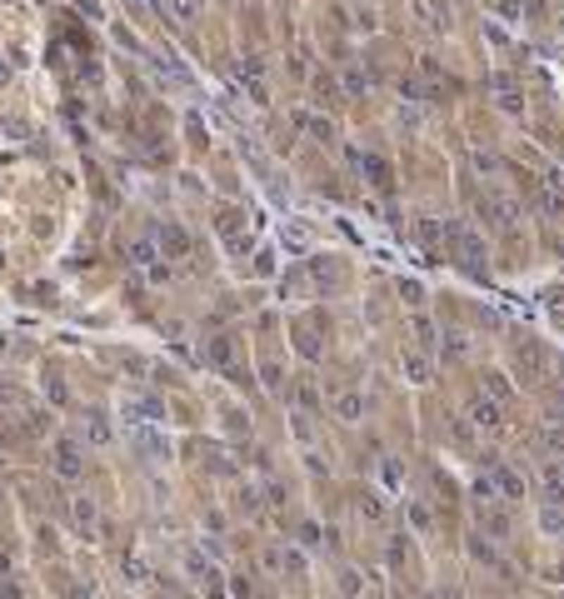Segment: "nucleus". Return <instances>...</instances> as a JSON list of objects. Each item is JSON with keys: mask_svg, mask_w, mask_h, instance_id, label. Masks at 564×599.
Listing matches in <instances>:
<instances>
[{"mask_svg": "<svg viewBox=\"0 0 564 599\" xmlns=\"http://www.w3.org/2000/svg\"><path fill=\"white\" fill-rule=\"evenodd\" d=\"M534 445H539L544 455H554V460H564V424H544V429L534 434Z\"/></svg>", "mask_w": 564, "mask_h": 599, "instance_id": "nucleus-15", "label": "nucleus"}, {"mask_svg": "<svg viewBox=\"0 0 564 599\" xmlns=\"http://www.w3.org/2000/svg\"><path fill=\"white\" fill-rule=\"evenodd\" d=\"M185 565H190V574H195L200 584H210V589H220V569H215L210 560H200V555H190Z\"/></svg>", "mask_w": 564, "mask_h": 599, "instance_id": "nucleus-20", "label": "nucleus"}, {"mask_svg": "<svg viewBox=\"0 0 564 599\" xmlns=\"http://www.w3.org/2000/svg\"><path fill=\"white\" fill-rule=\"evenodd\" d=\"M130 450H135L140 460H150V465L170 460V445H165V434H155L150 424H135V429H130Z\"/></svg>", "mask_w": 564, "mask_h": 599, "instance_id": "nucleus-3", "label": "nucleus"}, {"mask_svg": "<svg viewBox=\"0 0 564 599\" xmlns=\"http://www.w3.org/2000/svg\"><path fill=\"white\" fill-rule=\"evenodd\" d=\"M484 390H489V400H499V405H504V400L515 395V390H510V379H504V374H484Z\"/></svg>", "mask_w": 564, "mask_h": 599, "instance_id": "nucleus-23", "label": "nucleus"}, {"mask_svg": "<svg viewBox=\"0 0 564 599\" xmlns=\"http://www.w3.org/2000/svg\"><path fill=\"white\" fill-rule=\"evenodd\" d=\"M470 160H475V170H499V160H494V155H489V150H475V155H470Z\"/></svg>", "mask_w": 564, "mask_h": 599, "instance_id": "nucleus-31", "label": "nucleus"}, {"mask_svg": "<svg viewBox=\"0 0 564 599\" xmlns=\"http://www.w3.org/2000/svg\"><path fill=\"white\" fill-rule=\"evenodd\" d=\"M120 415H125L130 424H155V420H165V405H160L155 395H130V400L120 405Z\"/></svg>", "mask_w": 564, "mask_h": 599, "instance_id": "nucleus-5", "label": "nucleus"}, {"mask_svg": "<svg viewBox=\"0 0 564 599\" xmlns=\"http://www.w3.org/2000/svg\"><path fill=\"white\" fill-rule=\"evenodd\" d=\"M345 90H350V95H365V90H370V75L350 70V75H345Z\"/></svg>", "mask_w": 564, "mask_h": 599, "instance_id": "nucleus-27", "label": "nucleus"}, {"mask_svg": "<svg viewBox=\"0 0 564 599\" xmlns=\"http://www.w3.org/2000/svg\"><path fill=\"white\" fill-rule=\"evenodd\" d=\"M539 205H544L549 220H564V175H559V170H549V175L539 180Z\"/></svg>", "mask_w": 564, "mask_h": 599, "instance_id": "nucleus-6", "label": "nucleus"}, {"mask_svg": "<svg viewBox=\"0 0 564 599\" xmlns=\"http://www.w3.org/2000/svg\"><path fill=\"white\" fill-rule=\"evenodd\" d=\"M400 295H405V300H410V305H415V310H420V305H425V290H420V285H415V280H405V285H400Z\"/></svg>", "mask_w": 564, "mask_h": 599, "instance_id": "nucleus-29", "label": "nucleus"}, {"mask_svg": "<svg viewBox=\"0 0 564 599\" xmlns=\"http://www.w3.org/2000/svg\"><path fill=\"white\" fill-rule=\"evenodd\" d=\"M165 15H170L175 25H190L200 15V0H165Z\"/></svg>", "mask_w": 564, "mask_h": 599, "instance_id": "nucleus-16", "label": "nucleus"}, {"mask_svg": "<svg viewBox=\"0 0 564 599\" xmlns=\"http://www.w3.org/2000/svg\"><path fill=\"white\" fill-rule=\"evenodd\" d=\"M480 215H484L494 230H515L525 210H520V200H515V195H504V190H484V195H480Z\"/></svg>", "mask_w": 564, "mask_h": 599, "instance_id": "nucleus-2", "label": "nucleus"}, {"mask_svg": "<svg viewBox=\"0 0 564 599\" xmlns=\"http://www.w3.org/2000/svg\"><path fill=\"white\" fill-rule=\"evenodd\" d=\"M525 15H544V0H525Z\"/></svg>", "mask_w": 564, "mask_h": 599, "instance_id": "nucleus-34", "label": "nucleus"}, {"mask_svg": "<svg viewBox=\"0 0 564 599\" xmlns=\"http://www.w3.org/2000/svg\"><path fill=\"white\" fill-rule=\"evenodd\" d=\"M449 240H455V260H460L465 275L484 280V240H480V230H470V225H449Z\"/></svg>", "mask_w": 564, "mask_h": 599, "instance_id": "nucleus-1", "label": "nucleus"}, {"mask_svg": "<svg viewBox=\"0 0 564 599\" xmlns=\"http://www.w3.org/2000/svg\"><path fill=\"white\" fill-rule=\"evenodd\" d=\"M515 365H520V374H525V379H529V385H534V379H544V374H549V355H544V350H539V345H525V350H520V360H515Z\"/></svg>", "mask_w": 564, "mask_h": 599, "instance_id": "nucleus-8", "label": "nucleus"}, {"mask_svg": "<svg viewBox=\"0 0 564 599\" xmlns=\"http://www.w3.org/2000/svg\"><path fill=\"white\" fill-rule=\"evenodd\" d=\"M0 569H11V555H6V550H0Z\"/></svg>", "mask_w": 564, "mask_h": 599, "instance_id": "nucleus-37", "label": "nucleus"}, {"mask_svg": "<svg viewBox=\"0 0 564 599\" xmlns=\"http://www.w3.org/2000/svg\"><path fill=\"white\" fill-rule=\"evenodd\" d=\"M470 420H475L480 429H504V415H499V400H484V395H480V400L470 405Z\"/></svg>", "mask_w": 564, "mask_h": 599, "instance_id": "nucleus-11", "label": "nucleus"}, {"mask_svg": "<svg viewBox=\"0 0 564 599\" xmlns=\"http://www.w3.org/2000/svg\"><path fill=\"white\" fill-rule=\"evenodd\" d=\"M415 340H420V350H434V345H439V335H434V324H430L425 315L415 320Z\"/></svg>", "mask_w": 564, "mask_h": 599, "instance_id": "nucleus-24", "label": "nucleus"}, {"mask_svg": "<svg viewBox=\"0 0 564 599\" xmlns=\"http://www.w3.org/2000/svg\"><path fill=\"white\" fill-rule=\"evenodd\" d=\"M55 474H61V479H80V474H85V460H80V445H75V440H61V445H55Z\"/></svg>", "mask_w": 564, "mask_h": 599, "instance_id": "nucleus-7", "label": "nucleus"}, {"mask_svg": "<svg viewBox=\"0 0 564 599\" xmlns=\"http://www.w3.org/2000/svg\"><path fill=\"white\" fill-rule=\"evenodd\" d=\"M334 415H340L345 424H355V420L365 415V395H355V390H350V395H340V400H334Z\"/></svg>", "mask_w": 564, "mask_h": 599, "instance_id": "nucleus-17", "label": "nucleus"}, {"mask_svg": "<svg viewBox=\"0 0 564 599\" xmlns=\"http://www.w3.org/2000/svg\"><path fill=\"white\" fill-rule=\"evenodd\" d=\"M315 285H340V270H334V265H315Z\"/></svg>", "mask_w": 564, "mask_h": 599, "instance_id": "nucleus-26", "label": "nucleus"}, {"mask_svg": "<svg viewBox=\"0 0 564 599\" xmlns=\"http://www.w3.org/2000/svg\"><path fill=\"white\" fill-rule=\"evenodd\" d=\"M489 474H494V489H499L504 500H525V474H515L510 465H494Z\"/></svg>", "mask_w": 564, "mask_h": 599, "instance_id": "nucleus-9", "label": "nucleus"}, {"mask_svg": "<svg viewBox=\"0 0 564 599\" xmlns=\"http://www.w3.org/2000/svg\"><path fill=\"white\" fill-rule=\"evenodd\" d=\"M6 80H11V70H6V61H0V85H6Z\"/></svg>", "mask_w": 564, "mask_h": 599, "instance_id": "nucleus-36", "label": "nucleus"}, {"mask_svg": "<svg viewBox=\"0 0 564 599\" xmlns=\"http://www.w3.org/2000/svg\"><path fill=\"white\" fill-rule=\"evenodd\" d=\"M265 390H280V365H265Z\"/></svg>", "mask_w": 564, "mask_h": 599, "instance_id": "nucleus-32", "label": "nucleus"}, {"mask_svg": "<svg viewBox=\"0 0 564 599\" xmlns=\"http://www.w3.org/2000/svg\"><path fill=\"white\" fill-rule=\"evenodd\" d=\"M300 130H310L320 145H330V140H334V125H330V120H320V115H300Z\"/></svg>", "mask_w": 564, "mask_h": 599, "instance_id": "nucleus-21", "label": "nucleus"}, {"mask_svg": "<svg viewBox=\"0 0 564 599\" xmlns=\"http://www.w3.org/2000/svg\"><path fill=\"white\" fill-rule=\"evenodd\" d=\"M494 90H499V105H504V111H520V90H515L510 75H494Z\"/></svg>", "mask_w": 564, "mask_h": 599, "instance_id": "nucleus-22", "label": "nucleus"}, {"mask_svg": "<svg viewBox=\"0 0 564 599\" xmlns=\"http://www.w3.org/2000/svg\"><path fill=\"white\" fill-rule=\"evenodd\" d=\"M70 519H75L80 534H90V529H95V500H75V505H70Z\"/></svg>", "mask_w": 564, "mask_h": 599, "instance_id": "nucleus-19", "label": "nucleus"}, {"mask_svg": "<svg viewBox=\"0 0 564 599\" xmlns=\"http://www.w3.org/2000/svg\"><path fill=\"white\" fill-rule=\"evenodd\" d=\"M80 434H85L90 445H110V440H115V429L105 424V415H100V410H90V415L80 420Z\"/></svg>", "mask_w": 564, "mask_h": 599, "instance_id": "nucleus-12", "label": "nucleus"}, {"mask_svg": "<svg viewBox=\"0 0 564 599\" xmlns=\"http://www.w3.org/2000/svg\"><path fill=\"white\" fill-rule=\"evenodd\" d=\"M155 245H160L165 260H185V255H190V235H185L175 220H160V225H155Z\"/></svg>", "mask_w": 564, "mask_h": 599, "instance_id": "nucleus-4", "label": "nucleus"}, {"mask_svg": "<svg viewBox=\"0 0 564 599\" xmlns=\"http://www.w3.org/2000/svg\"><path fill=\"white\" fill-rule=\"evenodd\" d=\"M400 370H405V379H410V385H430V360L420 355V350H405V360H400Z\"/></svg>", "mask_w": 564, "mask_h": 599, "instance_id": "nucleus-13", "label": "nucleus"}, {"mask_svg": "<svg viewBox=\"0 0 564 599\" xmlns=\"http://www.w3.org/2000/svg\"><path fill=\"white\" fill-rule=\"evenodd\" d=\"M300 405H310V410L320 405V395H315V385H300Z\"/></svg>", "mask_w": 564, "mask_h": 599, "instance_id": "nucleus-33", "label": "nucleus"}, {"mask_svg": "<svg viewBox=\"0 0 564 599\" xmlns=\"http://www.w3.org/2000/svg\"><path fill=\"white\" fill-rule=\"evenodd\" d=\"M554 415H564V390H554Z\"/></svg>", "mask_w": 564, "mask_h": 599, "instance_id": "nucleus-35", "label": "nucleus"}, {"mask_svg": "<svg viewBox=\"0 0 564 599\" xmlns=\"http://www.w3.org/2000/svg\"><path fill=\"white\" fill-rule=\"evenodd\" d=\"M230 360H235V345H230V335H215V340H210V365L230 370Z\"/></svg>", "mask_w": 564, "mask_h": 599, "instance_id": "nucleus-18", "label": "nucleus"}, {"mask_svg": "<svg viewBox=\"0 0 564 599\" xmlns=\"http://www.w3.org/2000/svg\"><path fill=\"white\" fill-rule=\"evenodd\" d=\"M539 524H544L549 534H559V524H564V510H559V505H544V515H539Z\"/></svg>", "mask_w": 564, "mask_h": 599, "instance_id": "nucleus-25", "label": "nucleus"}, {"mask_svg": "<svg viewBox=\"0 0 564 599\" xmlns=\"http://www.w3.org/2000/svg\"><path fill=\"white\" fill-rule=\"evenodd\" d=\"M355 165H360V175H370V185H389V165H384V160L380 155H355Z\"/></svg>", "mask_w": 564, "mask_h": 599, "instance_id": "nucleus-14", "label": "nucleus"}, {"mask_svg": "<svg viewBox=\"0 0 564 599\" xmlns=\"http://www.w3.org/2000/svg\"><path fill=\"white\" fill-rule=\"evenodd\" d=\"M360 515H365V519H380V515H384L380 495H365V500H360Z\"/></svg>", "mask_w": 564, "mask_h": 599, "instance_id": "nucleus-28", "label": "nucleus"}, {"mask_svg": "<svg viewBox=\"0 0 564 599\" xmlns=\"http://www.w3.org/2000/svg\"><path fill=\"white\" fill-rule=\"evenodd\" d=\"M559 534H564V524H559Z\"/></svg>", "mask_w": 564, "mask_h": 599, "instance_id": "nucleus-38", "label": "nucleus"}, {"mask_svg": "<svg viewBox=\"0 0 564 599\" xmlns=\"http://www.w3.org/2000/svg\"><path fill=\"white\" fill-rule=\"evenodd\" d=\"M539 495H544V505H564V465H544Z\"/></svg>", "mask_w": 564, "mask_h": 599, "instance_id": "nucleus-10", "label": "nucleus"}, {"mask_svg": "<svg viewBox=\"0 0 564 599\" xmlns=\"http://www.w3.org/2000/svg\"><path fill=\"white\" fill-rule=\"evenodd\" d=\"M410 519H415V529H430V524H434V515H430L425 505H410Z\"/></svg>", "mask_w": 564, "mask_h": 599, "instance_id": "nucleus-30", "label": "nucleus"}]
</instances>
